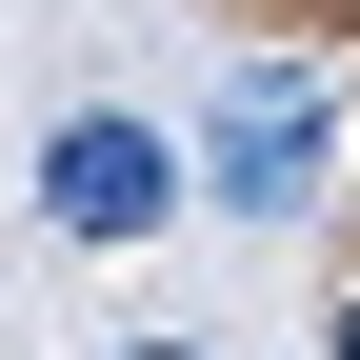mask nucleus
Returning <instances> with one entry per match:
<instances>
[{
	"label": "nucleus",
	"mask_w": 360,
	"mask_h": 360,
	"mask_svg": "<svg viewBox=\"0 0 360 360\" xmlns=\"http://www.w3.org/2000/svg\"><path fill=\"white\" fill-rule=\"evenodd\" d=\"M321 160H340V80L321 60H220V120H200V180L240 220H300Z\"/></svg>",
	"instance_id": "nucleus-1"
},
{
	"label": "nucleus",
	"mask_w": 360,
	"mask_h": 360,
	"mask_svg": "<svg viewBox=\"0 0 360 360\" xmlns=\"http://www.w3.org/2000/svg\"><path fill=\"white\" fill-rule=\"evenodd\" d=\"M40 220H60V240H160L180 220V141L120 120V101H80L60 141H40Z\"/></svg>",
	"instance_id": "nucleus-2"
},
{
	"label": "nucleus",
	"mask_w": 360,
	"mask_h": 360,
	"mask_svg": "<svg viewBox=\"0 0 360 360\" xmlns=\"http://www.w3.org/2000/svg\"><path fill=\"white\" fill-rule=\"evenodd\" d=\"M120 360H200V340H120Z\"/></svg>",
	"instance_id": "nucleus-3"
},
{
	"label": "nucleus",
	"mask_w": 360,
	"mask_h": 360,
	"mask_svg": "<svg viewBox=\"0 0 360 360\" xmlns=\"http://www.w3.org/2000/svg\"><path fill=\"white\" fill-rule=\"evenodd\" d=\"M321 360H360V300H340V340H321Z\"/></svg>",
	"instance_id": "nucleus-4"
},
{
	"label": "nucleus",
	"mask_w": 360,
	"mask_h": 360,
	"mask_svg": "<svg viewBox=\"0 0 360 360\" xmlns=\"http://www.w3.org/2000/svg\"><path fill=\"white\" fill-rule=\"evenodd\" d=\"M300 20H321V0H300Z\"/></svg>",
	"instance_id": "nucleus-5"
}]
</instances>
